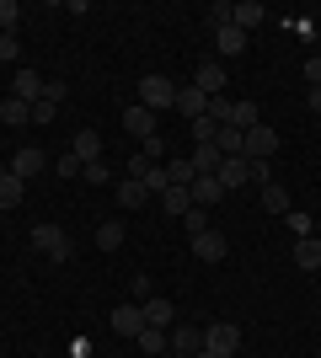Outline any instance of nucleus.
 I'll return each instance as SVG.
<instances>
[{
    "label": "nucleus",
    "instance_id": "f257e3e1",
    "mask_svg": "<svg viewBox=\"0 0 321 358\" xmlns=\"http://www.w3.org/2000/svg\"><path fill=\"white\" fill-rule=\"evenodd\" d=\"M204 353L236 358L241 353V327H236V321H209V327H204Z\"/></svg>",
    "mask_w": 321,
    "mask_h": 358
},
{
    "label": "nucleus",
    "instance_id": "f03ea898",
    "mask_svg": "<svg viewBox=\"0 0 321 358\" xmlns=\"http://www.w3.org/2000/svg\"><path fill=\"white\" fill-rule=\"evenodd\" d=\"M32 252H43L48 262H70V236L59 224H32Z\"/></svg>",
    "mask_w": 321,
    "mask_h": 358
},
{
    "label": "nucleus",
    "instance_id": "7ed1b4c3",
    "mask_svg": "<svg viewBox=\"0 0 321 358\" xmlns=\"http://www.w3.org/2000/svg\"><path fill=\"white\" fill-rule=\"evenodd\" d=\"M139 107H150V113L177 107V86H171L166 75H139Z\"/></svg>",
    "mask_w": 321,
    "mask_h": 358
},
{
    "label": "nucleus",
    "instance_id": "20e7f679",
    "mask_svg": "<svg viewBox=\"0 0 321 358\" xmlns=\"http://www.w3.org/2000/svg\"><path fill=\"white\" fill-rule=\"evenodd\" d=\"M273 150H278V129H268V123H257V129H246L241 161H268Z\"/></svg>",
    "mask_w": 321,
    "mask_h": 358
},
{
    "label": "nucleus",
    "instance_id": "39448f33",
    "mask_svg": "<svg viewBox=\"0 0 321 358\" xmlns=\"http://www.w3.org/2000/svg\"><path fill=\"white\" fill-rule=\"evenodd\" d=\"M187 246H193V257H199V262H225V252H230L225 236H220L214 224H209V230H193V236H187Z\"/></svg>",
    "mask_w": 321,
    "mask_h": 358
},
{
    "label": "nucleus",
    "instance_id": "423d86ee",
    "mask_svg": "<svg viewBox=\"0 0 321 358\" xmlns=\"http://www.w3.org/2000/svg\"><path fill=\"white\" fill-rule=\"evenodd\" d=\"M225 80H230V75H225V64H220V59H204L199 70H193V86H199L209 102L220 96V91H225Z\"/></svg>",
    "mask_w": 321,
    "mask_h": 358
},
{
    "label": "nucleus",
    "instance_id": "0eeeda50",
    "mask_svg": "<svg viewBox=\"0 0 321 358\" xmlns=\"http://www.w3.org/2000/svg\"><path fill=\"white\" fill-rule=\"evenodd\" d=\"M139 310H145V327H161V331H171V321H177V305L166 294H150Z\"/></svg>",
    "mask_w": 321,
    "mask_h": 358
},
{
    "label": "nucleus",
    "instance_id": "6e6552de",
    "mask_svg": "<svg viewBox=\"0 0 321 358\" xmlns=\"http://www.w3.org/2000/svg\"><path fill=\"white\" fill-rule=\"evenodd\" d=\"M43 166H48V155H43V150H38V145H27V150H16V155H11V177L32 182V177H38V171H43Z\"/></svg>",
    "mask_w": 321,
    "mask_h": 358
},
{
    "label": "nucleus",
    "instance_id": "1a4fd4ad",
    "mask_svg": "<svg viewBox=\"0 0 321 358\" xmlns=\"http://www.w3.org/2000/svg\"><path fill=\"white\" fill-rule=\"evenodd\" d=\"M166 343H171V353L193 358V353H204V327H171Z\"/></svg>",
    "mask_w": 321,
    "mask_h": 358
},
{
    "label": "nucleus",
    "instance_id": "9d476101",
    "mask_svg": "<svg viewBox=\"0 0 321 358\" xmlns=\"http://www.w3.org/2000/svg\"><path fill=\"white\" fill-rule=\"evenodd\" d=\"M187 193H193V209H214V203L225 198V182H220V177H193Z\"/></svg>",
    "mask_w": 321,
    "mask_h": 358
},
{
    "label": "nucleus",
    "instance_id": "9b49d317",
    "mask_svg": "<svg viewBox=\"0 0 321 358\" xmlns=\"http://www.w3.org/2000/svg\"><path fill=\"white\" fill-rule=\"evenodd\" d=\"M177 113H183L187 123H199L204 113H209V96H204L199 86H177Z\"/></svg>",
    "mask_w": 321,
    "mask_h": 358
},
{
    "label": "nucleus",
    "instance_id": "f8f14e48",
    "mask_svg": "<svg viewBox=\"0 0 321 358\" xmlns=\"http://www.w3.org/2000/svg\"><path fill=\"white\" fill-rule=\"evenodd\" d=\"M70 155H76L80 166H92V161H102V134H97V129H80V134L70 139Z\"/></svg>",
    "mask_w": 321,
    "mask_h": 358
},
{
    "label": "nucleus",
    "instance_id": "ddd939ff",
    "mask_svg": "<svg viewBox=\"0 0 321 358\" xmlns=\"http://www.w3.org/2000/svg\"><path fill=\"white\" fill-rule=\"evenodd\" d=\"M43 86H48L43 75L22 64V70H16V80H11V96H22V102H38V96H43Z\"/></svg>",
    "mask_w": 321,
    "mask_h": 358
},
{
    "label": "nucleus",
    "instance_id": "4468645a",
    "mask_svg": "<svg viewBox=\"0 0 321 358\" xmlns=\"http://www.w3.org/2000/svg\"><path fill=\"white\" fill-rule=\"evenodd\" d=\"M123 129H129V134H134L139 139V145H145V139H150L155 134V113H150V107H129V113H123Z\"/></svg>",
    "mask_w": 321,
    "mask_h": 358
},
{
    "label": "nucleus",
    "instance_id": "2eb2a0df",
    "mask_svg": "<svg viewBox=\"0 0 321 358\" xmlns=\"http://www.w3.org/2000/svg\"><path fill=\"white\" fill-rule=\"evenodd\" d=\"M113 331H118V337H139V331H145V310H139V305H118V310H113Z\"/></svg>",
    "mask_w": 321,
    "mask_h": 358
},
{
    "label": "nucleus",
    "instance_id": "dca6fc26",
    "mask_svg": "<svg viewBox=\"0 0 321 358\" xmlns=\"http://www.w3.org/2000/svg\"><path fill=\"white\" fill-rule=\"evenodd\" d=\"M230 22H236L241 32H252V27H262V22H268V6H262V0H241V6L230 11Z\"/></svg>",
    "mask_w": 321,
    "mask_h": 358
},
{
    "label": "nucleus",
    "instance_id": "f3484780",
    "mask_svg": "<svg viewBox=\"0 0 321 358\" xmlns=\"http://www.w3.org/2000/svg\"><path fill=\"white\" fill-rule=\"evenodd\" d=\"M161 214L187 220V214H193V193H187V187H166V193H161Z\"/></svg>",
    "mask_w": 321,
    "mask_h": 358
},
{
    "label": "nucleus",
    "instance_id": "a211bd4d",
    "mask_svg": "<svg viewBox=\"0 0 321 358\" xmlns=\"http://www.w3.org/2000/svg\"><path fill=\"white\" fill-rule=\"evenodd\" d=\"M113 193H118V209H145V203H150L145 182H134V177H123L118 187H113Z\"/></svg>",
    "mask_w": 321,
    "mask_h": 358
},
{
    "label": "nucleus",
    "instance_id": "6ab92c4d",
    "mask_svg": "<svg viewBox=\"0 0 321 358\" xmlns=\"http://www.w3.org/2000/svg\"><path fill=\"white\" fill-rule=\"evenodd\" d=\"M294 268H300V273H316V268H321V241H316V236L294 241Z\"/></svg>",
    "mask_w": 321,
    "mask_h": 358
},
{
    "label": "nucleus",
    "instance_id": "aec40b11",
    "mask_svg": "<svg viewBox=\"0 0 321 358\" xmlns=\"http://www.w3.org/2000/svg\"><path fill=\"white\" fill-rule=\"evenodd\" d=\"M262 209L268 214H290V187H284V182H262Z\"/></svg>",
    "mask_w": 321,
    "mask_h": 358
},
{
    "label": "nucleus",
    "instance_id": "412c9836",
    "mask_svg": "<svg viewBox=\"0 0 321 358\" xmlns=\"http://www.w3.org/2000/svg\"><path fill=\"white\" fill-rule=\"evenodd\" d=\"M214 48H220L225 59H236V54H241V48H246V32L236 27V22H230V27H220V32H214Z\"/></svg>",
    "mask_w": 321,
    "mask_h": 358
},
{
    "label": "nucleus",
    "instance_id": "4be33fe9",
    "mask_svg": "<svg viewBox=\"0 0 321 358\" xmlns=\"http://www.w3.org/2000/svg\"><path fill=\"white\" fill-rule=\"evenodd\" d=\"M27 118H32V102H22V96H6V102H0V123H6V129H22Z\"/></svg>",
    "mask_w": 321,
    "mask_h": 358
},
{
    "label": "nucleus",
    "instance_id": "5701e85b",
    "mask_svg": "<svg viewBox=\"0 0 321 358\" xmlns=\"http://www.w3.org/2000/svg\"><path fill=\"white\" fill-rule=\"evenodd\" d=\"M193 177H199V171H193L187 155H166V182L171 187H193Z\"/></svg>",
    "mask_w": 321,
    "mask_h": 358
},
{
    "label": "nucleus",
    "instance_id": "b1692460",
    "mask_svg": "<svg viewBox=\"0 0 321 358\" xmlns=\"http://www.w3.org/2000/svg\"><path fill=\"white\" fill-rule=\"evenodd\" d=\"M214 177L225 182V193H230V187H246V161H241V155H225V161H220V171H214Z\"/></svg>",
    "mask_w": 321,
    "mask_h": 358
},
{
    "label": "nucleus",
    "instance_id": "393cba45",
    "mask_svg": "<svg viewBox=\"0 0 321 358\" xmlns=\"http://www.w3.org/2000/svg\"><path fill=\"white\" fill-rule=\"evenodd\" d=\"M257 123H262L257 102H236V107H230V123H225V129H241V134H246V129H257Z\"/></svg>",
    "mask_w": 321,
    "mask_h": 358
},
{
    "label": "nucleus",
    "instance_id": "a878e982",
    "mask_svg": "<svg viewBox=\"0 0 321 358\" xmlns=\"http://www.w3.org/2000/svg\"><path fill=\"white\" fill-rule=\"evenodd\" d=\"M187 161H193V171H199V177H214L225 155H220V150H214V145H199V150H193V155H187Z\"/></svg>",
    "mask_w": 321,
    "mask_h": 358
},
{
    "label": "nucleus",
    "instance_id": "bb28decb",
    "mask_svg": "<svg viewBox=\"0 0 321 358\" xmlns=\"http://www.w3.org/2000/svg\"><path fill=\"white\" fill-rule=\"evenodd\" d=\"M134 343H139V353H145V358H161V353H166V331H161V327H145V331H139V337H134Z\"/></svg>",
    "mask_w": 321,
    "mask_h": 358
},
{
    "label": "nucleus",
    "instance_id": "cd10ccee",
    "mask_svg": "<svg viewBox=\"0 0 321 358\" xmlns=\"http://www.w3.org/2000/svg\"><path fill=\"white\" fill-rule=\"evenodd\" d=\"M22 193H27V182H22V177H0V209H16Z\"/></svg>",
    "mask_w": 321,
    "mask_h": 358
},
{
    "label": "nucleus",
    "instance_id": "c85d7f7f",
    "mask_svg": "<svg viewBox=\"0 0 321 358\" xmlns=\"http://www.w3.org/2000/svg\"><path fill=\"white\" fill-rule=\"evenodd\" d=\"M97 246H102V252H118V246H123V224L118 220L97 224Z\"/></svg>",
    "mask_w": 321,
    "mask_h": 358
},
{
    "label": "nucleus",
    "instance_id": "c756f323",
    "mask_svg": "<svg viewBox=\"0 0 321 358\" xmlns=\"http://www.w3.org/2000/svg\"><path fill=\"white\" fill-rule=\"evenodd\" d=\"M241 145H246L241 129H220V134H214V150H220V155H241Z\"/></svg>",
    "mask_w": 321,
    "mask_h": 358
},
{
    "label": "nucleus",
    "instance_id": "7c9ffc66",
    "mask_svg": "<svg viewBox=\"0 0 321 358\" xmlns=\"http://www.w3.org/2000/svg\"><path fill=\"white\" fill-rule=\"evenodd\" d=\"M284 220H290V230H294V241H306V236H316V220H311L306 209H290L284 214Z\"/></svg>",
    "mask_w": 321,
    "mask_h": 358
},
{
    "label": "nucleus",
    "instance_id": "2f4dec72",
    "mask_svg": "<svg viewBox=\"0 0 321 358\" xmlns=\"http://www.w3.org/2000/svg\"><path fill=\"white\" fill-rule=\"evenodd\" d=\"M80 182H92V187H107V182H113V166H107V161L80 166Z\"/></svg>",
    "mask_w": 321,
    "mask_h": 358
},
{
    "label": "nucleus",
    "instance_id": "473e14b6",
    "mask_svg": "<svg viewBox=\"0 0 321 358\" xmlns=\"http://www.w3.org/2000/svg\"><path fill=\"white\" fill-rule=\"evenodd\" d=\"M22 27V6L16 0H0V32H16Z\"/></svg>",
    "mask_w": 321,
    "mask_h": 358
},
{
    "label": "nucleus",
    "instance_id": "72a5a7b5",
    "mask_svg": "<svg viewBox=\"0 0 321 358\" xmlns=\"http://www.w3.org/2000/svg\"><path fill=\"white\" fill-rule=\"evenodd\" d=\"M139 155H145V161H155V166H166V134H150Z\"/></svg>",
    "mask_w": 321,
    "mask_h": 358
},
{
    "label": "nucleus",
    "instance_id": "f704fd0d",
    "mask_svg": "<svg viewBox=\"0 0 321 358\" xmlns=\"http://www.w3.org/2000/svg\"><path fill=\"white\" fill-rule=\"evenodd\" d=\"M214 134H220V123H214L209 113H204V118L193 123V145H214Z\"/></svg>",
    "mask_w": 321,
    "mask_h": 358
},
{
    "label": "nucleus",
    "instance_id": "c9c22d12",
    "mask_svg": "<svg viewBox=\"0 0 321 358\" xmlns=\"http://www.w3.org/2000/svg\"><path fill=\"white\" fill-rule=\"evenodd\" d=\"M230 11H236L230 0H214V6H209V22H214V32H220V27H230Z\"/></svg>",
    "mask_w": 321,
    "mask_h": 358
},
{
    "label": "nucleus",
    "instance_id": "e433bc0d",
    "mask_svg": "<svg viewBox=\"0 0 321 358\" xmlns=\"http://www.w3.org/2000/svg\"><path fill=\"white\" fill-rule=\"evenodd\" d=\"M22 43H16V32H0V64H16Z\"/></svg>",
    "mask_w": 321,
    "mask_h": 358
},
{
    "label": "nucleus",
    "instance_id": "4c0bfd02",
    "mask_svg": "<svg viewBox=\"0 0 321 358\" xmlns=\"http://www.w3.org/2000/svg\"><path fill=\"white\" fill-rule=\"evenodd\" d=\"M54 113H59V107H54V102H43V96L32 102V123H38V129H43V123H54Z\"/></svg>",
    "mask_w": 321,
    "mask_h": 358
},
{
    "label": "nucleus",
    "instance_id": "58836bf2",
    "mask_svg": "<svg viewBox=\"0 0 321 358\" xmlns=\"http://www.w3.org/2000/svg\"><path fill=\"white\" fill-rule=\"evenodd\" d=\"M246 182H257V187H262V182H273V171H268V161H246Z\"/></svg>",
    "mask_w": 321,
    "mask_h": 358
},
{
    "label": "nucleus",
    "instance_id": "ea45409f",
    "mask_svg": "<svg viewBox=\"0 0 321 358\" xmlns=\"http://www.w3.org/2000/svg\"><path fill=\"white\" fill-rule=\"evenodd\" d=\"M64 96H70V86H64V80H48V86H43V102H54V107H59Z\"/></svg>",
    "mask_w": 321,
    "mask_h": 358
},
{
    "label": "nucleus",
    "instance_id": "a19ab883",
    "mask_svg": "<svg viewBox=\"0 0 321 358\" xmlns=\"http://www.w3.org/2000/svg\"><path fill=\"white\" fill-rule=\"evenodd\" d=\"M54 171H59V177H80V161H76V155H59V161H54Z\"/></svg>",
    "mask_w": 321,
    "mask_h": 358
},
{
    "label": "nucleus",
    "instance_id": "79ce46f5",
    "mask_svg": "<svg viewBox=\"0 0 321 358\" xmlns=\"http://www.w3.org/2000/svg\"><path fill=\"white\" fill-rule=\"evenodd\" d=\"M306 80H311V86H321V54H311V59H306Z\"/></svg>",
    "mask_w": 321,
    "mask_h": 358
},
{
    "label": "nucleus",
    "instance_id": "37998d69",
    "mask_svg": "<svg viewBox=\"0 0 321 358\" xmlns=\"http://www.w3.org/2000/svg\"><path fill=\"white\" fill-rule=\"evenodd\" d=\"M134 299H139V305L150 299V278H145V273H134Z\"/></svg>",
    "mask_w": 321,
    "mask_h": 358
},
{
    "label": "nucleus",
    "instance_id": "c03bdc74",
    "mask_svg": "<svg viewBox=\"0 0 321 358\" xmlns=\"http://www.w3.org/2000/svg\"><path fill=\"white\" fill-rule=\"evenodd\" d=\"M183 224H187V236H193V230H209V220H204V209H193V214H187Z\"/></svg>",
    "mask_w": 321,
    "mask_h": 358
},
{
    "label": "nucleus",
    "instance_id": "a18cd8bd",
    "mask_svg": "<svg viewBox=\"0 0 321 358\" xmlns=\"http://www.w3.org/2000/svg\"><path fill=\"white\" fill-rule=\"evenodd\" d=\"M306 102H311V107L321 113V86H311V96H306Z\"/></svg>",
    "mask_w": 321,
    "mask_h": 358
},
{
    "label": "nucleus",
    "instance_id": "49530a36",
    "mask_svg": "<svg viewBox=\"0 0 321 358\" xmlns=\"http://www.w3.org/2000/svg\"><path fill=\"white\" fill-rule=\"evenodd\" d=\"M0 177H11V161H0Z\"/></svg>",
    "mask_w": 321,
    "mask_h": 358
}]
</instances>
